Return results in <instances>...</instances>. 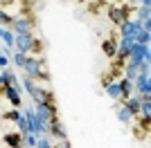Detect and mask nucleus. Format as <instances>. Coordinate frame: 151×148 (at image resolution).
Returning <instances> with one entry per match:
<instances>
[{
	"label": "nucleus",
	"mask_w": 151,
	"mask_h": 148,
	"mask_svg": "<svg viewBox=\"0 0 151 148\" xmlns=\"http://www.w3.org/2000/svg\"><path fill=\"white\" fill-rule=\"evenodd\" d=\"M14 49L16 52H23V54H34V56H43L41 49L43 43L34 38V34H14Z\"/></svg>",
	"instance_id": "1"
},
{
	"label": "nucleus",
	"mask_w": 151,
	"mask_h": 148,
	"mask_svg": "<svg viewBox=\"0 0 151 148\" xmlns=\"http://www.w3.org/2000/svg\"><path fill=\"white\" fill-rule=\"evenodd\" d=\"M25 74L34 81H50V72H47V63L43 56H27L25 61Z\"/></svg>",
	"instance_id": "2"
},
{
	"label": "nucleus",
	"mask_w": 151,
	"mask_h": 148,
	"mask_svg": "<svg viewBox=\"0 0 151 148\" xmlns=\"http://www.w3.org/2000/svg\"><path fill=\"white\" fill-rule=\"evenodd\" d=\"M36 117L43 121V126H47L50 128V123L54 121V119H59L57 117V103L54 101H50V103H41V105H36Z\"/></svg>",
	"instance_id": "3"
},
{
	"label": "nucleus",
	"mask_w": 151,
	"mask_h": 148,
	"mask_svg": "<svg viewBox=\"0 0 151 148\" xmlns=\"http://www.w3.org/2000/svg\"><path fill=\"white\" fill-rule=\"evenodd\" d=\"M133 92L138 94L142 101H147L151 97V76L149 74H140V76L133 79Z\"/></svg>",
	"instance_id": "4"
},
{
	"label": "nucleus",
	"mask_w": 151,
	"mask_h": 148,
	"mask_svg": "<svg viewBox=\"0 0 151 148\" xmlns=\"http://www.w3.org/2000/svg\"><path fill=\"white\" fill-rule=\"evenodd\" d=\"M142 61H151L149 45H140V43H135V45L131 47V52H129V56H126V63H135V65H140Z\"/></svg>",
	"instance_id": "5"
},
{
	"label": "nucleus",
	"mask_w": 151,
	"mask_h": 148,
	"mask_svg": "<svg viewBox=\"0 0 151 148\" xmlns=\"http://www.w3.org/2000/svg\"><path fill=\"white\" fill-rule=\"evenodd\" d=\"M34 27H36L34 18H29V16H16L14 25H12V31L14 34H34Z\"/></svg>",
	"instance_id": "6"
},
{
	"label": "nucleus",
	"mask_w": 151,
	"mask_h": 148,
	"mask_svg": "<svg viewBox=\"0 0 151 148\" xmlns=\"http://www.w3.org/2000/svg\"><path fill=\"white\" fill-rule=\"evenodd\" d=\"M23 117L27 119L29 132H34V135H47V126H43V121L36 117V112H34V110H23Z\"/></svg>",
	"instance_id": "7"
},
{
	"label": "nucleus",
	"mask_w": 151,
	"mask_h": 148,
	"mask_svg": "<svg viewBox=\"0 0 151 148\" xmlns=\"http://www.w3.org/2000/svg\"><path fill=\"white\" fill-rule=\"evenodd\" d=\"M108 18L113 20V25L120 27V25L129 18V7L126 5H111L108 7Z\"/></svg>",
	"instance_id": "8"
},
{
	"label": "nucleus",
	"mask_w": 151,
	"mask_h": 148,
	"mask_svg": "<svg viewBox=\"0 0 151 148\" xmlns=\"http://www.w3.org/2000/svg\"><path fill=\"white\" fill-rule=\"evenodd\" d=\"M32 97V101H34V103L36 105H41V103H50V101H54V94L50 92V90H45V88H34V92L29 94Z\"/></svg>",
	"instance_id": "9"
},
{
	"label": "nucleus",
	"mask_w": 151,
	"mask_h": 148,
	"mask_svg": "<svg viewBox=\"0 0 151 148\" xmlns=\"http://www.w3.org/2000/svg\"><path fill=\"white\" fill-rule=\"evenodd\" d=\"M2 94L9 99V103H12L14 108H20V103H23V101H20V85H5Z\"/></svg>",
	"instance_id": "10"
},
{
	"label": "nucleus",
	"mask_w": 151,
	"mask_h": 148,
	"mask_svg": "<svg viewBox=\"0 0 151 148\" xmlns=\"http://www.w3.org/2000/svg\"><path fill=\"white\" fill-rule=\"evenodd\" d=\"M47 135H52L54 139H68V132H65V128H63V123L59 121V119H54V121L50 123V128H47Z\"/></svg>",
	"instance_id": "11"
},
{
	"label": "nucleus",
	"mask_w": 151,
	"mask_h": 148,
	"mask_svg": "<svg viewBox=\"0 0 151 148\" xmlns=\"http://www.w3.org/2000/svg\"><path fill=\"white\" fill-rule=\"evenodd\" d=\"M101 52L106 54L108 61H113V58H115V52H117V38H106V41L101 43Z\"/></svg>",
	"instance_id": "12"
},
{
	"label": "nucleus",
	"mask_w": 151,
	"mask_h": 148,
	"mask_svg": "<svg viewBox=\"0 0 151 148\" xmlns=\"http://www.w3.org/2000/svg\"><path fill=\"white\" fill-rule=\"evenodd\" d=\"M122 103H124L126 108L131 110V115H133V117H138V115H140V103H142V99H140L138 94H131V97H126L124 101H122Z\"/></svg>",
	"instance_id": "13"
},
{
	"label": "nucleus",
	"mask_w": 151,
	"mask_h": 148,
	"mask_svg": "<svg viewBox=\"0 0 151 148\" xmlns=\"http://www.w3.org/2000/svg\"><path fill=\"white\" fill-rule=\"evenodd\" d=\"M117 85H120V101H124L126 97H131L133 94V81H129V79H124V76H122L120 81H117Z\"/></svg>",
	"instance_id": "14"
},
{
	"label": "nucleus",
	"mask_w": 151,
	"mask_h": 148,
	"mask_svg": "<svg viewBox=\"0 0 151 148\" xmlns=\"http://www.w3.org/2000/svg\"><path fill=\"white\" fill-rule=\"evenodd\" d=\"M122 72H124V79H129V81H133L135 76H140V68L135 63H124Z\"/></svg>",
	"instance_id": "15"
},
{
	"label": "nucleus",
	"mask_w": 151,
	"mask_h": 148,
	"mask_svg": "<svg viewBox=\"0 0 151 148\" xmlns=\"http://www.w3.org/2000/svg\"><path fill=\"white\" fill-rule=\"evenodd\" d=\"M5 144H9V148L23 146V135H20V132H7L5 135Z\"/></svg>",
	"instance_id": "16"
},
{
	"label": "nucleus",
	"mask_w": 151,
	"mask_h": 148,
	"mask_svg": "<svg viewBox=\"0 0 151 148\" xmlns=\"http://www.w3.org/2000/svg\"><path fill=\"white\" fill-rule=\"evenodd\" d=\"M115 115H117V119H120L122 123H129V121L133 119L131 110H129V108H126L124 103H120V105H117V110H115Z\"/></svg>",
	"instance_id": "17"
},
{
	"label": "nucleus",
	"mask_w": 151,
	"mask_h": 148,
	"mask_svg": "<svg viewBox=\"0 0 151 148\" xmlns=\"http://www.w3.org/2000/svg\"><path fill=\"white\" fill-rule=\"evenodd\" d=\"M106 94L111 99H115V101H120V85H117V81H111V83H106Z\"/></svg>",
	"instance_id": "18"
},
{
	"label": "nucleus",
	"mask_w": 151,
	"mask_h": 148,
	"mask_svg": "<svg viewBox=\"0 0 151 148\" xmlns=\"http://www.w3.org/2000/svg\"><path fill=\"white\" fill-rule=\"evenodd\" d=\"M0 38L5 41L7 49H14V31H12V29H5V27H0Z\"/></svg>",
	"instance_id": "19"
},
{
	"label": "nucleus",
	"mask_w": 151,
	"mask_h": 148,
	"mask_svg": "<svg viewBox=\"0 0 151 148\" xmlns=\"http://www.w3.org/2000/svg\"><path fill=\"white\" fill-rule=\"evenodd\" d=\"M12 25H14V16H9L7 11H2V9H0V27L12 29Z\"/></svg>",
	"instance_id": "20"
},
{
	"label": "nucleus",
	"mask_w": 151,
	"mask_h": 148,
	"mask_svg": "<svg viewBox=\"0 0 151 148\" xmlns=\"http://www.w3.org/2000/svg\"><path fill=\"white\" fill-rule=\"evenodd\" d=\"M12 61L18 65V68H25V61H27V54H23V52H16L14 49V54H12Z\"/></svg>",
	"instance_id": "21"
},
{
	"label": "nucleus",
	"mask_w": 151,
	"mask_h": 148,
	"mask_svg": "<svg viewBox=\"0 0 151 148\" xmlns=\"http://www.w3.org/2000/svg\"><path fill=\"white\" fill-rule=\"evenodd\" d=\"M36 142H38V135H34V132H25V135H23V144H25V146L36 148Z\"/></svg>",
	"instance_id": "22"
},
{
	"label": "nucleus",
	"mask_w": 151,
	"mask_h": 148,
	"mask_svg": "<svg viewBox=\"0 0 151 148\" xmlns=\"http://www.w3.org/2000/svg\"><path fill=\"white\" fill-rule=\"evenodd\" d=\"M2 76H5V85H20L18 79H16V74H12L9 70H2Z\"/></svg>",
	"instance_id": "23"
},
{
	"label": "nucleus",
	"mask_w": 151,
	"mask_h": 148,
	"mask_svg": "<svg viewBox=\"0 0 151 148\" xmlns=\"http://www.w3.org/2000/svg\"><path fill=\"white\" fill-rule=\"evenodd\" d=\"M16 128H18V132H20V135H25V132H29V126H27V119L23 117V112H20L18 121H16Z\"/></svg>",
	"instance_id": "24"
},
{
	"label": "nucleus",
	"mask_w": 151,
	"mask_h": 148,
	"mask_svg": "<svg viewBox=\"0 0 151 148\" xmlns=\"http://www.w3.org/2000/svg\"><path fill=\"white\" fill-rule=\"evenodd\" d=\"M36 148H54V144L50 142V137H47V135H38Z\"/></svg>",
	"instance_id": "25"
},
{
	"label": "nucleus",
	"mask_w": 151,
	"mask_h": 148,
	"mask_svg": "<svg viewBox=\"0 0 151 148\" xmlns=\"http://www.w3.org/2000/svg\"><path fill=\"white\" fill-rule=\"evenodd\" d=\"M18 117H20L18 110H9V112L5 115V119H9V121H18Z\"/></svg>",
	"instance_id": "26"
},
{
	"label": "nucleus",
	"mask_w": 151,
	"mask_h": 148,
	"mask_svg": "<svg viewBox=\"0 0 151 148\" xmlns=\"http://www.w3.org/2000/svg\"><path fill=\"white\" fill-rule=\"evenodd\" d=\"M54 148H72V146H70V142H68V139H61V142H59Z\"/></svg>",
	"instance_id": "27"
},
{
	"label": "nucleus",
	"mask_w": 151,
	"mask_h": 148,
	"mask_svg": "<svg viewBox=\"0 0 151 148\" xmlns=\"http://www.w3.org/2000/svg\"><path fill=\"white\" fill-rule=\"evenodd\" d=\"M140 7H151V0H138Z\"/></svg>",
	"instance_id": "28"
},
{
	"label": "nucleus",
	"mask_w": 151,
	"mask_h": 148,
	"mask_svg": "<svg viewBox=\"0 0 151 148\" xmlns=\"http://www.w3.org/2000/svg\"><path fill=\"white\" fill-rule=\"evenodd\" d=\"M16 148H23V146H16Z\"/></svg>",
	"instance_id": "29"
}]
</instances>
